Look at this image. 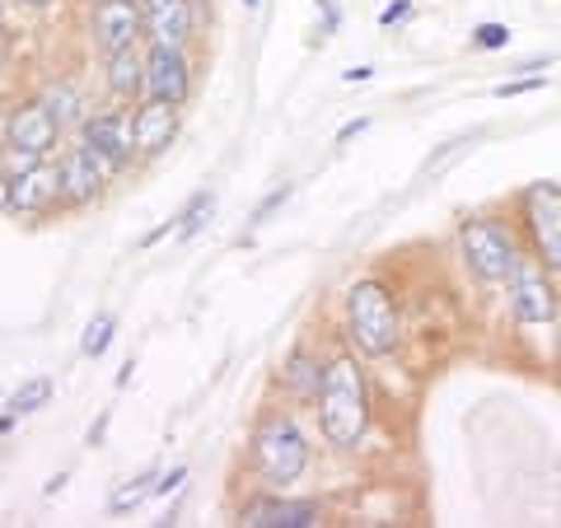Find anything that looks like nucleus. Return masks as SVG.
Masks as SVG:
<instances>
[{
	"label": "nucleus",
	"instance_id": "1",
	"mask_svg": "<svg viewBox=\"0 0 561 528\" xmlns=\"http://www.w3.org/2000/svg\"><path fill=\"white\" fill-rule=\"evenodd\" d=\"M375 402H370V379H365V365L342 351L332 356L323 369V389H319V431L332 449L351 454L370 431Z\"/></svg>",
	"mask_w": 561,
	"mask_h": 528
},
{
	"label": "nucleus",
	"instance_id": "2",
	"mask_svg": "<svg viewBox=\"0 0 561 528\" xmlns=\"http://www.w3.org/2000/svg\"><path fill=\"white\" fill-rule=\"evenodd\" d=\"M346 342L360 351V356H370V360H383V356H393V351L402 346V309H398V299L393 290L383 286V280L375 276H360L356 286L346 290Z\"/></svg>",
	"mask_w": 561,
	"mask_h": 528
},
{
	"label": "nucleus",
	"instance_id": "3",
	"mask_svg": "<svg viewBox=\"0 0 561 528\" xmlns=\"http://www.w3.org/2000/svg\"><path fill=\"white\" fill-rule=\"evenodd\" d=\"M454 249H459V262L468 267V276L478 286H505V276L515 272V262L524 253L519 225L515 216H468L454 230Z\"/></svg>",
	"mask_w": 561,
	"mask_h": 528
},
{
	"label": "nucleus",
	"instance_id": "4",
	"mask_svg": "<svg viewBox=\"0 0 561 528\" xmlns=\"http://www.w3.org/2000/svg\"><path fill=\"white\" fill-rule=\"evenodd\" d=\"M309 459H313L309 435L290 412H272L257 421V431L249 439V463L267 491H286L290 482H300L309 472Z\"/></svg>",
	"mask_w": 561,
	"mask_h": 528
},
{
	"label": "nucleus",
	"instance_id": "5",
	"mask_svg": "<svg viewBox=\"0 0 561 528\" xmlns=\"http://www.w3.org/2000/svg\"><path fill=\"white\" fill-rule=\"evenodd\" d=\"M511 216L519 225L524 253H534L542 267L561 276V183L538 179L515 192Z\"/></svg>",
	"mask_w": 561,
	"mask_h": 528
},
{
	"label": "nucleus",
	"instance_id": "6",
	"mask_svg": "<svg viewBox=\"0 0 561 528\" xmlns=\"http://www.w3.org/2000/svg\"><path fill=\"white\" fill-rule=\"evenodd\" d=\"M505 295H511V313L524 328H548L557 319L561 290H557V272H548L534 253H519L515 272L505 276Z\"/></svg>",
	"mask_w": 561,
	"mask_h": 528
},
{
	"label": "nucleus",
	"instance_id": "7",
	"mask_svg": "<svg viewBox=\"0 0 561 528\" xmlns=\"http://www.w3.org/2000/svg\"><path fill=\"white\" fill-rule=\"evenodd\" d=\"M5 140H10V164L5 169L20 173V169L38 164V160H47V154L57 150L61 127L38 99H28V103H14V108L5 113Z\"/></svg>",
	"mask_w": 561,
	"mask_h": 528
},
{
	"label": "nucleus",
	"instance_id": "8",
	"mask_svg": "<svg viewBox=\"0 0 561 528\" xmlns=\"http://www.w3.org/2000/svg\"><path fill=\"white\" fill-rule=\"evenodd\" d=\"M90 38L103 57H113L122 47H136L146 38V14L136 0H94L90 5Z\"/></svg>",
	"mask_w": 561,
	"mask_h": 528
},
{
	"label": "nucleus",
	"instance_id": "9",
	"mask_svg": "<svg viewBox=\"0 0 561 528\" xmlns=\"http://www.w3.org/2000/svg\"><path fill=\"white\" fill-rule=\"evenodd\" d=\"M146 99H164V103H179V108L192 99L187 47H173V43H150L146 47Z\"/></svg>",
	"mask_w": 561,
	"mask_h": 528
},
{
	"label": "nucleus",
	"instance_id": "10",
	"mask_svg": "<svg viewBox=\"0 0 561 528\" xmlns=\"http://www.w3.org/2000/svg\"><path fill=\"white\" fill-rule=\"evenodd\" d=\"M80 146H90L103 160V169L117 179V173L136 160V150H131V113H84Z\"/></svg>",
	"mask_w": 561,
	"mask_h": 528
},
{
	"label": "nucleus",
	"instance_id": "11",
	"mask_svg": "<svg viewBox=\"0 0 561 528\" xmlns=\"http://www.w3.org/2000/svg\"><path fill=\"white\" fill-rule=\"evenodd\" d=\"M57 173H61V206H94L103 197V183L113 179L108 169H103V160L90 150V146H70L61 150L57 160Z\"/></svg>",
	"mask_w": 561,
	"mask_h": 528
},
{
	"label": "nucleus",
	"instance_id": "12",
	"mask_svg": "<svg viewBox=\"0 0 561 528\" xmlns=\"http://www.w3.org/2000/svg\"><path fill=\"white\" fill-rule=\"evenodd\" d=\"M179 136V103H164V99H140L131 103V150L136 160H154L164 154Z\"/></svg>",
	"mask_w": 561,
	"mask_h": 528
},
{
	"label": "nucleus",
	"instance_id": "13",
	"mask_svg": "<svg viewBox=\"0 0 561 528\" xmlns=\"http://www.w3.org/2000/svg\"><path fill=\"white\" fill-rule=\"evenodd\" d=\"M239 524L243 528H313V524H323V505L319 501H290V496H280V491H272V496L243 505Z\"/></svg>",
	"mask_w": 561,
	"mask_h": 528
},
{
	"label": "nucleus",
	"instance_id": "14",
	"mask_svg": "<svg viewBox=\"0 0 561 528\" xmlns=\"http://www.w3.org/2000/svg\"><path fill=\"white\" fill-rule=\"evenodd\" d=\"M57 206H61V173H57V164L38 160V164H28V169L14 173V206H10V216L33 220V216H47V210H57Z\"/></svg>",
	"mask_w": 561,
	"mask_h": 528
},
{
	"label": "nucleus",
	"instance_id": "15",
	"mask_svg": "<svg viewBox=\"0 0 561 528\" xmlns=\"http://www.w3.org/2000/svg\"><path fill=\"white\" fill-rule=\"evenodd\" d=\"M146 43H173L187 47L192 28H197V0H146Z\"/></svg>",
	"mask_w": 561,
	"mask_h": 528
},
{
	"label": "nucleus",
	"instance_id": "16",
	"mask_svg": "<svg viewBox=\"0 0 561 528\" xmlns=\"http://www.w3.org/2000/svg\"><path fill=\"white\" fill-rule=\"evenodd\" d=\"M103 90H108L113 103H140L146 99V51L140 47L113 51L108 70H103Z\"/></svg>",
	"mask_w": 561,
	"mask_h": 528
},
{
	"label": "nucleus",
	"instance_id": "17",
	"mask_svg": "<svg viewBox=\"0 0 561 528\" xmlns=\"http://www.w3.org/2000/svg\"><path fill=\"white\" fill-rule=\"evenodd\" d=\"M323 369L328 360H319L313 351H290L286 365H280V393L290 402H319V389H323Z\"/></svg>",
	"mask_w": 561,
	"mask_h": 528
},
{
	"label": "nucleus",
	"instance_id": "18",
	"mask_svg": "<svg viewBox=\"0 0 561 528\" xmlns=\"http://www.w3.org/2000/svg\"><path fill=\"white\" fill-rule=\"evenodd\" d=\"M38 103L51 117H57L61 131H70V127H80V122H84V99H80V90L70 80H51L47 90L38 94Z\"/></svg>",
	"mask_w": 561,
	"mask_h": 528
},
{
	"label": "nucleus",
	"instance_id": "19",
	"mask_svg": "<svg viewBox=\"0 0 561 528\" xmlns=\"http://www.w3.org/2000/svg\"><path fill=\"white\" fill-rule=\"evenodd\" d=\"M154 482H160V468H146V472H136V478L117 491V496L108 501V515H131V509L146 501V496H154Z\"/></svg>",
	"mask_w": 561,
	"mask_h": 528
},
{
	"label": "nucleus",
	"instance_id": "20",
	"mask_svg": "<svg viewBox=\"0 0 561 528\" xmlns=\"http://www.w3.org/2000/svg\"><path fill=\"white\" fill-rule=\"evenodd\" d=\"M47 398H51V379H47V375L28 379L24 389L10 393V416H33L38 408H47Z\"/></svg>",
	"mask_w": 561,
	"mask_h": 528
},
{
	"label": "nucleus",
	"instance_id": "21",
	"mask_svg": "<svg viewBox=\"0 0 561 528\" xmlns=\"http://www.w3.org/2000/svg\"><path fill=\"white\" fill-rule=\"evenodd\" d=\"M210 210H216V197H210V192H197V197H192V202L179 210V239H183V243L202 234V225L210 220Z\"/></svg>",
	"mask_w": 561,
	"mask_h": 528
},
{
	"label": "nucleus",
	"instance_id": "22",
	"mask_svg": "<svg viewBox=\"0 0 561 528\" xmlns=\"http://www.w3.org/2000/svg\"><path fill=\"white\" fill-rule=\"evenodd\" d=\"M113 337H117V319H113V313H99V319H94L90 328H84V342H80V351H84V356H90V360H99L103 351L113 346Z\"/></svg>",
	"mask_w": 561,
	"mask_h": 528
},
{
	"label": "nucleus",
	"instance_id": "23",
	"mask_svg": "<svg viewBox=\"0 0 561 528\" xmlns=\"http://www.w3.org/2000/svg\"><path fill=\"white\" fill-rule=\"evenodd\" d=\"M511 38H515L511 24H501V20H482L478 28L468 33V43L478 51H505V47H511Z\"/></svg>",
	"mask_w": 561,
	"mask_h": 528
},
{
	"label": "nucleus",
	"instance_id": "24",
	"mask_svg": "<svg viewBox=\"0 0 561 528\" xmlns=\"http://www.w3.org/2000/svg\"><path fill=\"white\" fill-rule=\"evenodd\" d=\"M290 192H295L290 183H280V187H272V192H267V197H262V202L253 206V216H249V225H253V230H262V225H267V220L276 216V210H280V206H286V202H290Z\"/></svg>",
	"mask_w": 561,
	"mask_h": 528
},
{
	"label": "nucleus",
	"instance_id": "25",
	"mask_svg": "<svg viewBox=\"0 0 561 528\" xmlns=\"http://www.w3.org/2000/svg\"><path fill=\"white\" fill-rule=\"evenodd\" d=\"M534 90H548V76H515V80H501L491 99H519V94H534Z\"/></svg>",
	"mask_w": 561,
	"mask_h": 528
},
{
	"label": "nucleus",
	"instance_id": "26",
	"mask_svg": "<svg viewBox=\"0 0 561 528\" xmlns=\"http://www.w3.org/2000/svg\"><path fill=\"white\" fill-rule=\"evenodd\" d=\"M416 10V0H389V5L379 10V28H393V24H408Z\"/></svg>",
	"mask_w": 561,
	"mask_h": 528
},
{
	"label": "nucleus",
	"instance_id": "27",
	"mask_svg": "<svg viewBox=\"0 0 561 528\" xmlns=\"http://www.w3.org/2000/svg\"><path fill=\"white\" fill-rule=\"evenodd\" d=\"M319 5V20H323V38H332V33L342 28V10H337V0H313Z\"/></svg>",
	"mask_w": 561,
	"mask_h": 528
},
{
	"label": "nucleus",
	"instance_id": "28",
	"mask_svg": "<svg viewBox=\"0 0 561 528\" xmlns=\"http://www.w3.org/2000/svg\"><path fill=\"white\" fill-rule=\"evenodd\" d=\"M108 421H113V412L103 408V412H99V421L90 426V435H84V445H90V449H99V445H103V435H108Z\"/></svg>",
	"mask_w": 561,
	"mask_h": 528
},
{
	"label": "nucleus",
	"instance_id": "29",
	"mask_svg": "<svg viewBox=\"0 0 561 528\" xmlns=\"http://www.w3.org/2000/svg\"><path fill=\"white\" fill-rule=\"evenodd\" d=\"M183 482H187V468H173L169 478H160V482H154V496H169V491H179Z\"/></svg>",
	"mask_w": 561,
	"mask_h": 528
},
{
	"label": "nucleus",
	"instance_id": "30",
	"mask_svg": "<svg viewBox=\"0 0 561 528\" xmlns=\"http://www.w3.org/2000/svg\"><path fill=\"white\" fill-rule=\"evenodd\" d=\"M10 206H14V173L0 169V210H10Z\"/></svg>",
	"mask_w": 561,
	"mask_h": 528
},
{
	"label": "nucleus",
	"instance_id": "31",
	"mask_svg": "<svg viewBox=\"0 0 561 528\" xmlns=\"http://www.w3.org/2000/svg\"><path fill=\"white\" fill-rule=\"evenodd\" d=\"M342 80L346 84H365V80H375V66H351V70H342Z\"/></svg>",
	"mask_w": 561,
	"mask_h": 528
},
{
	"label": "nucleus",
	"instance_id": "32",
	"mask_svg": "<svg viewBox=\"0 0 561 528\" xmlns=\"http://www.w3.org/2000/svg\"><path fill=\"white\" fill-rule=\"evenodd\" d=\"M360 131H370V117H356V122H346V127L337 131V140L346 146V140H351V136H360Z\"/></svg>",
	"mask_w": 561,
	"mask_h": 528
},
{
	"label": "nucleus",
	"instance_id": "33",
	"mask_svg": "<svg viewBox=\"0 0 561 528\" xmlns=\"http://www.w3.org/2000/svg\"><path fill=\"white\" fill-rule=\"evenodd\" d=\"M20 5H24V10H38V14H43V10H51V5H57V0H20Z\"/></svg>",
	"mask_w": 561,
	"mask_h": 528
},
{
	"label": "nucleus",
	"instance_id": "34",
	"mask_svg": "<svg viewBox=\"0 0 561 528\" xmlns=\"http://www.w3.org/2000/svg\"><path fill=\"white\" fill-rule=\"evenodd\" d=\"M131 369H136L131 360H127V365H122V369H117V389H127V383H131Z\"/></svg>",
	"mask_w": 561,
	"mask_h": 528
},
{
	"label": "nucleus",
	"instance_id": "35",
	"mask_svg": "<svg viewBox=\"0 0 561 528\" xmlns=\"http://www.w3.org/2000/svg\"><path fill=\"white\" fill-rule=\"evenodd\" d=\"M10 164V140H5V131H0V169Z\"/></svg>",
	"mask_w": 561,
	"mask_h": 528
},
{
	"label": "nucleus",
	"instance_id": "36",
	"mask_svg": "<svg viewBox=\"0 0 561 528\" xmlns=\"http://www.w3.org/2000/svg\"><path fill=\"white\" fill-rule=\"evenodd\" d=\"M5 20H10V0H0V28H5Z\"/></svg>",
	"mask_w": 561,
	"mask_h": 528
},
{
	"label": "nucleus",
	"instance_id": "37",
	"mask_svg": "<svg viewBox=\"0 0 561 528\" xmlns=\"http://www.w3.org/2000/svg\"><path fill=\"white\" fill-rule=\"evenodd\" d=\"M262 5V0H243V10H257Z\"/></svg>",
	"mask_w": 561,
	"mask_h": 528
},
{
	"label": "nucleus",
	"instance_id": "38",
	"mask_svg": "<svg viewBox=\"0 0 561 528\" xmlns=\"http://www.w3.org/2000/svg\"><path fill=\"white\" fill-rule=\"evenodd\" d=\"M0 70H5V43H0Z\"/></svg>",
	"mask_w": 561,
	"mask_h": 528
},
{
	"label": "nucleus",
	"instance_id": "39",
	"mask_svg": "<svg viewBox=\"0 0 561 528\" xmlns=\"http://www.w3.org/2000/svg\"><path fill=\"white\" fill-rule=\"evenodd\" d=\"M136 5H146V0H136Z\"/></svg>",
	"mask_w": 561,
	"mask_h": 528
},
{
	"label": "nucleus",
	"instance_id": "40",
	"mask_svg": "<svg viewBox=\"0 0 561 528\" xmlns=\"http://www.w3.org/2000/svg\"><path fill=\"white\" fill-rule=\"evenodd\" d=\"M0 398H5V393H0Z\"/></svg>",
	"mask_w": 561,
	"mask_h": 528
}]
</instances>
